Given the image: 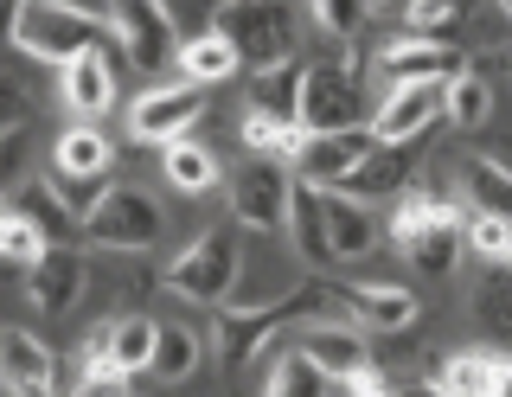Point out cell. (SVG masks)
Wrapping results in <instances>:
<instances>
[{
    "label": "cell",
    "instance_id": "obj_36",
    "mask_svg": "<svg viewBox=\"0 0 512 397\" xmlns=\"http://www.w3.org/2000/svg\"><path fill=\"white\" fill-rule=\"evenodd\" d=\"M461 13H468V0H416L410 13H397V20H404L410 39H442L448 26L461 20Z\"/></svg>",
    "mask_w": 512,
    "mask_h": 397
},
{
    "label": "cell",
    "instance_id": "obj_4",
    "mask_svg": "<svg viewBox=\"0 0 512 397\" xmlns=\"http://www.w3.org/2000/svg\"><path fill=\"white\" fill-rule=\"evenodd\" d=\"M212 26L237 45V58L250 71H269V65L295 58V7L288 0H231Z\"/></svg>",
    "mask_w": 512,
    "mask_h": 397
},
{
    "label": "cell",
    "instance_id": "obj_39",
    "mask_svg": "<svg viewBox=\"0 0 512 397\" xmlns=\"http://www.w3.org/2000/svg\"><path fill=\"white\" fill-rule=\"evenodd\" d=\"M128 378H135V372H122V365H109V359H84L71 397H135V391H128Z\"/></svg>",
    "mask_w": 512,
    "mask_h": 397
},
{
    "label": "cell",
    "instance_id": "obj_8",
    "mask_svg": "<svg viewBox=\"0 0 512 397\" xmlns=\"http://www.w3.org/2000/svg\"><path fill=\"white\" fill-rule=\"evenodd\" d=\"M199 109H205V84H192V77H180V84H148L135 97V109H128V135L141 148H167V141H180L199 122Z\"/></svg>",
    "mask_w": 512,
    "mask_h": 397
},
{
    "label": "cell",
    "instance_id": "obj_30",
    "mask_svg": "<svg viewBox=\"0 0 512 397\" xmlns=\"http://www.w3.org/2000/svg\"><path fill=\"white\" fill-rule=\"evenodd\" d=\"M442 116L455 122V129H480V122L493 116V84L474 77V71H455L442 84Z\"/></svg>",
    "mask_w": 512,
    "mask_h": 397
},
{
    "label": "cell",
    "instance_id": "obj_7",
    "mask_svg": "<svg viewBox=\"0 0 512 397\" xmlns=\"http://www.w3.org/2000/svg\"><path fill=\"white\" fill-rule=\"evenodd\" d=\"M365 122V77L359 65L320 58L301 71V129H359Z\"/></svg>",
    "mask_w": 512,
    "mask_h": 397
},
{
    "label": "cell",
    "instance_id": "obj_22",
    "mask_svg": "<svg viewBox=\"0 0 512 397\" xmlns=\"http://www.w3.org/2000/svg\"><path fill=\"white\" fill-rule=\"evenodd\" d=\"M13 212H26L32 225H39L45 244H77V237H84V218H77V212H71V205H64L45 180H26L20 193H13Z\"/></svg>",
    "mask_w": 512,
    "mask_h": 397
},
{
    "label": "cell",
    "instance_id": "obj_24",
    "mask_svg": "<svg viewBox=\"0 0 512 397\" xmlns=\"http://www.w3.org/2000/svg\"><path fill=\"white\" fill-rule=\"evenodd\" d=\"M160 173L173 180V193H212V186L224 180V173H218V154L205 148V141H192V135H180V141H167V148H160Z\"/></svg>",
    "mask_w": 512,
    "mask_h": 397
},
{
    "label": "cell",
    "instance_id": "obj_15",
    "mask_svg": "<svg viewBox=\"0 0 512 397\" xmlns=\"http://www.w3.org/2000/svg\"><path fill=\"white\" fill-rule=\"evenodd\" d=\"M288 321H295V295L276 301V308H218V327H212L218 333V359L231 365V372L250 365L269 340H276V327H288Z\"/></svg>",
    "mask_w": 512,
    "mask_h": 397
},
{
    "label": "cell",
    "instance_id": "obj_35",
    "mask_svg": "<svg viewBox=\"0 0 512 397\" xmlns=\"http://www.w3.org/2000/svg\"><path fill=\"white\" fill-rule=\"evenodd\" d=\"M327 385H333V378L320 372V365H308L301 353H288V359H276V372H269L263 397H327Z\"/></svg>",
    "mask_w": 512,
    "mask_h": 397
},
{
    "label": "cell",
    "instance_id": "obj_49",
    "mask_svg": "<svg viewBox=\"0 0 512 397\" xmlns=\"http://www.w3.org/2000/svg\"><path fill=\"white\" fill-rule=\"evenodd\" d=\"M500 65H506V77H512V52H506V58H500Z\"/></svg>",
    "mask_w": 512,
    "mask_h": 397
},
{
    "label": "cell",
    "instance_id": "obj_1",
    "mask_svg": "<svg viewBox=\"0 0 512 397\" xmlns=\"http://www.w3.org/2000/svg\"><path fill=\"white\" fill-rule=\"evenodd\" d=\"M391 244L410 257V269L448 276V269L461 263V244H468V212H461L448 193H436V186H416V193L391 212Z\"/></svg>",
    "mask_w": 512,
    "mask_h": 397
},
{
    "label": "cell",
    "instance_id": "obj_21",
    "mask_svg": "<svg viewBox=\"0 0 512 397\" xmlns=\"http://www.w3.org/2000/svg\"><path fill=\"white\" fill-rule=\"evenodd\" d=\"M180 77H192V84H224V77L244 71V58H237V45L218 33V26H205V33H186L180 39Z\"/></svg>",
    "mask_w": 512,
    "mask_h": 397
},
{
    "label": "cell",
    "instance_id": "obj_45",
    "mask_svg": "<svg viewBox=\"0 0 512 397\" xmlns=\"http://www.w3.org/2000/svg\"><path fill=\"white\" fill-rule=\"evenodd\" d=\"M20 7H26V0H0V45H7L13 26H20Z\"/></svg>",
    "mask_w": 512,
    "mask_h": 397
},
{
    "label": "cell",
    "instance_id": "obj_42",
    "mask_svg": "<svg viewBox=\"0 0 512 397\" xmlns=\"http://www.w3.org/2000/svg\"><path fill=\"white\" fill-rule=\"evenodd\" d=\"M26 116H32V97H26V84H20V77H7V71H0V135H7V129H26Z\"/></svg>",
    "mask_w": 512,
    "mask_h": 397
},
{
    "label": "cell",
    "instance_id": "obj_25",
    "mask_svg": "<svg viewBox=\"0 0 512 397\" xmlns=\"http://www.w3.org/2000/svg\"><path fill=\"white\" fill-rule=\"evenodd\" d=\"M301 71L308 65H269V71H250V103L244 109H263V116H282V122H301Z\"/></svg>",
    "mask_w": 512,
    "mask_h": 397
},
{
    "label": "cell",
    "instance_id": "obj_48",
    "mask_svg": "<svg viewBox=\"0 0 512 397\" xmlns=\"http://www.w3.org/2000/svg\"><path fill=\"white\" fill-rule=\"evenodd\" d=\"M500 13H506V20H512V0H500Z\"/></svg>",
    "mask_w": 512,
    "mask_h": 397
},
{
    "label": "cell",
    "instance_id": "obj_9",
    "mask_svg": "<svg viewBox=\"0 0 512 397\" xmlns=\"http://www.w3.org/2000/svg\"><path fill=\"white\" fill-rule=\"evenodd\" d=\"M109 33L122 39L128 65L148 71V77L180 52V33H173V20H167V0H109Z\"/></svg>",
    "mask_w": 512,
    "mask_h": 397
},
{
    "label": "cell",
    "instance_id": "obj_27",
    "mask_svg": "<svg viewBox=\"0 0 512 397\" xmlns=\"http://www.w3.org/2000/svg\"><path fill=\"white\" fill-rule=\"evenodd\" d=\"M58 173H109L116 167V148H109L103 129H90V122H77V129L58 135V154H52Z\"/></svg>",
    "mask_w": 512,
    "mask_h": 397
},
{
    "label": "cell",
    "instance_id": "obj_10",
    "mask_svg": "<svg viewBox=\"0 0 512 397\" xmlns=\"http://www.w3.org/2000/svg\"><path fill=\"white\" fill-rule=\"evenodd\" d=\"M372 148H378V135L365 129V122L359 129H308V141H301V154H295V180L333 193V186H346V173L359 167Z\"/></svg>",
    "mask_w": 512,
    "mask_h": 397
},
{
    "label": "cell",
    "instance_id": "obj_14",
    "mask_svg": "<svg viewBox=\"0 0 512 397\" xmlns=\"http://www.w3.org/2000/svg\"><path fill=\"white\" fill-rule=\"evenodd\" d=\"M372 71L384 77V84H448V77L461 71V52L448 39H397V45H384V52L372 58Z\"/></svg>",
    "mask_w": 512,
    "mask_h": 397
},
{
    "label": "cell",
    "instance_id": "obj_12",
    "mask_svg": "<svg viewBox=\"0 0 512 397\" xmlns=\"http://www.w3.org/2000/svg\"><path fill=\"white\" fill-rule=\"evenodd\" d=\"M0 391L7 397H52L58 391V359L39 333L0 327Z\"/></svg>",
    "mask_w": 512,
    "mask_h": 397
},
{
    "label": "cell",
    "instance_id": "obj_5",
    "mask_svg": "<svg viewBox=\"0 0 512 397\" xmlns=\"http://www.w3.org/2000/svg\"><path fill=\"white\" fill-rule=\"evenodd\" d=\"M288 186H295V173L282 161H269V154H250L244 167L224 180V193H231V218L256 237H276L288 225Z\"/></svg>",
    "mask_w": 512,
    "mask_h": 397
},
{
    "label": "cell",
    "instance_id": "obj_38",
    "mask_svg": "<svg viewBox=\"0 0 512 397\" xmlns=\"http://www.w3.org/2000/svg\"><path fill=\"white\" fill-rule=\"evenodd\" d=\"M26 173H32V129H7L0 135V199L20 193Z\"/></svg>",
    "mask_w": 512,
    "mask_h": 397
},
{
    "label": "cell",
    "instance_id": "obj_29",
    "mask_svg": "<svg viewBox=\"0 0 512 397\" xmlns=\"http://www.w3.org/2000/svg\"><path fill=\"white\" fill-rule=\"evenodd\" d=\"M474 321H480V333H493V340L512 346V269L493 263L487 276L474 282Z\"/></svg>",
    "mask_w": 512,
    "mask_h": 397
},
{
    "label": "cell",
    "instance_id": "obj_34",
    "mask_svg": "<svg viewBox=\"0 0 512 397\" xmlns=\"http://www.w3.org/2000/svg\"><path fill=\"white\" fill-rule=\"evenodd\" d=\"M468 199H474V212L512 218V167H500V161H468Z\"/></svg>",
    "mask_w": 512,
    "mask_h": 397
},
{
    "label": "cell",
    "instance_id": "obj_43",
    "mask_svg": "<svg viewBox=\"0 0 512 397\" xmlns=\"http://www.w3.org/2000/svg\"><path fill=\"white\" fill-rule=\"evenodd\" d=\"M346 385H352V397H391V391H384V385H378V372H372V365H365V372H359V378H346Z\"/></svg>",
    "mask_w": 512,
    "mask_h": 397
},
{
    "label": "cell",
    "instance_id": "obj_16",
    "mask_svg": "<svg viewBox=\"0 0 512 397\" xmlns=\"http://www.w3.org/2000/svg\"><path fill=\"white\" fill-rule=\"evenodd\" d=\"M442 122V84H397L391 97L378 103L372 135L378 141H423Z\"/></svg>",
    "mask_w": 512,
    "mask_h": 397
},
{
    "label": "cell",
    "instance_id": "obj_19",
    "mask_svg": "<svg viewBox=\"0 0 512 397\" xmlns=\"http://www.w3.org/2000/svg\"><path fill=\"white\" fill-rule=\"evenodd\" d=\"M288 250L301 257V269H320L333 263V244H327V205H320V186L295 180L288 186Z\"/></svg>",
    "mask_w": 512,
    "mask_h": 397
},
{
    "label": "cell",
    "instance_id": "obj_3",
    "mask_svg": "<svg viewBox=\"0 0 512 397\" xmlns=\"http://www.w3.org/2000/svg\"><path fill=\"white\" fill-rule=\"evenodd\" d=\"M244 225H212L199 237V244H186L180 257L167 263V289L180 295V301H199V308H218L224 295H231V282H237V269H244V237H237Z\"/></svg>",
    "mask_w": 512,
    "mask_h": 397
},
{
    "label": "cell",
    "instance_id": "obj_2",
    "mask_svg": "<svg viewBox=\"0 0 512 397\" xmlns=\"http://www.w3.org/2000/svg\"><path fill=\"white\" fill-rule=\"evenodd\" d=\"M13 45L39 65H71L90 45H103V13L84 7V0H26L20 26H13Z\"/></svg>",
    "mask_w": 512,
    "mask_h": 397
},
{
    "label": "cell",
    "instance_id": "obj_6",
    "mask_svg": "<svg viewBox=\"0 0 512 397\" xmlns=\"http://www.w3.org/2000/svg\"><path fill=\"white\" fill-rule=\"evenodd\" d=\"M160 231H167V212H160L154 193H141V186H109V193L96 199V212L84 218V237L96 250H148Z\"/></svg>",
    "mask_w": 512,
    "mask_h": 397
},
{
    "label": "cell",
    "instance_id": "obj_41",
    "mask_svg": "<svg viewBox=\"0 0 512 397\" xmlns=\"http://www.w3.org/2000/svg\"><path fill=\"white\" fill-rule=\"evenodd\" d=\"M224 7L231 0H167V20H173V33H205Z\"/></svg>",
    "mask_w": 512,
    "mask_h": 397
},
{
    "label": "cell",
    "instance_id": "obj_13",
    "mask_svg": "<svg viewBox=\"0 0 512 397\" xmlns=\"http://www.w3.org/2000/svg\"><path fill=\"white\" fill-rule=\"evenodd\" d=\"M84 276H90V263H84V250L77 244H52L39 263L26 269V295H32V308L39 314H71L77 301H84Z\"/></svg>",
    "mask_w": 512,
    "mask_h": 397
},
{
    "label": "cell",
    "instance_id": "obj_28",
    "mask_svg": "<svg viewBox=\"0 0 512 397\" xmlns=\"http://www.w3.org/2000/svg\"><path fill=\"white\" fill-rule=\"evenodd\" d=\"M199 333L192 327H160L154 333V359H148V372L160 378V385H186L192 372H199Z\"/></svg>",
    "mask_w": 512,
    "mask_h": 397
},
{
    "label": "cell",
    "instance_id": "obj_18",
    "mask_svg": "<svg viewBox=\"0 0 512 397\" xmlns=\"http://www.w3.org/2000/svg\"><path fill=\"white\" fill-rule=\"evenodd\" d=\"M410 173H416V141H378V148L346 173L340 193H352L359 205L365 199H391V193H404V186H410Z\"/></svg>",
    "mask_w": 512,
    "mask_h": 397
},
{
    "label": "cell",
    "instance_id": "obj_46",
    "mask_svg": "<svg viewBox=\"0 0 512 397\" xmlns=\"http://www.w3.org/2000/svg\"><path fill=\"white\" fill-rule=\"evenodd\" d=\"M397 397H442L436 385H410V391H397Z\"/></svg>",
    "mask_w": 512,
    "mask_h": 397
},
{
    "label": "cell",
    "instance_id": "obj_40",
    "mask_svg": "<svg viewBox=\"0 0 512 397\" xmlns=\"http://www.w3.org/2000/svg\"><path fill=\"white\" fill-rule=\"evenodd\" d=\"M308 13H314V26H327L333 39H352L372 7H365V0H308Z\"/></svg>",
    "mask_w": 512,
    "mask_h": 397
},
{
    "label": "cell",
    "instance_id": "obj_47",
    "mask_svg": "<svg viewBox=\"0 0 512 397\" xmlns=\"http://www.w3.org/2000/svg\"><path fill=\"white\" fill-rule=\"evenodd\" d=\"M378 7H391V13H410V7H416V0H378Z\"/></svg>",
    "mask_w": 512,
    "mask_h": 397
},
{
    "label": "cell",
    "instance_id": "obj_31",
    "mask_svg": "<svg viewBox=\"0 0 512 397\" xmlns=\"http://www.w3.org/2000/svg\"><path fill=\"white\" fill-rule=\"evenodd\" d=\"M308 129L301 122H282V116H263V109H244V148L250 154H269V161H295Z\"/></svg>",
    "mask_w": 512,
    "mask_h": 397
},
{
    "label": "cell",
    "instance_id": "obj_37",
    "mask_svg": "<svg viewBox=\"0 0 512 397\" xmlns=\"http://www.w3.org/2000/svg\"><path fill=\"white\" fill-rule=\"evenodd\" d=\"M45 186H52V193L71 205L77 218H90V212H96V199L109 193V173H58V167H52V180H45Z\"/></svg>",
    "mask_w": 512,
    "mask_h": 397
},
{
    "label": "cell",
    "instance_id": "obj_23",
    "mask_svg": "<svg viewBox=\"0 0 512 397\" xmlns=\"http://www.w3.org/2000/svg\"><path fill=\"white\" fill-rule=\"evenodd\" d=\"M320 205H327V244H333V257H365V250L378 244V225L372 218H365V205L352 199V193H340V186H333V193H320Z\"/></svg>",
    "mask_w": 512,
    "mask_h": 397
},
{
    "label": "cell",
    "instance_id": "obj_11",
    "mask_svg": "<svg viewBox=\"0 0 512 397\" xmlns=\"http://www.w3.org/2000/svg\"><path fill=\"white\" fill-rule=\"evenodd\" d=\"M301 346L295 353L320 365V372L333 378V385H346V378H359L365 365H372V346H365V327L359 321H301Z\"/></svg>",
    "mask_w": 512,
    "mask_h": 397
},
{
    "label": "cell",
    "instance_id": "obj_26",
    "mask_svg": "<svg viewBox=\"0 0 512 397\" xmlns=\"http://www.w3.org/2000/svg\"><path fill=\"white\" fill-rule=\"evenodd\" d=\"M493 365H500V353H487V346H468V353H448L436 365V385L442 397H487L493 391Z\"/></svg>",
    "mask_w": 512,
    "mask_h": 397
},
{
    "label": "cell",
    "instance_id": "obj_20",
    "mask_svg": "<svg viewBox=\"0 0 512 397\" xmlns=\"http://www.w3.org/2000/svg\"><path fill=\"white\" fill-rule=\"evenodd\" d=\"M340 295H346V314L365 333H404L416 321V295L397 289V282H352V289H340Z\"/></svg>",
    "mask_w": 512,
    "mask_h": 397
},
{
    "label": "cell",
    "instance_id": "obj_44",
    "mask_svg": "<svg viewBox=\"0 0 512 397\" xmlns=\"http://www.w3.org/2000/svg\"><path fill=\"white\" fill-rule=\"evenodd\" d=\"M487 397H512V353H500V365H493V391Z\"/></svg>",
    "mask_w": 512,
    "mask_h": 397
},
{
    "label": "cell",
    "instance_id": "obj_33",
    "mask_svg": "<svg viewBox=\"0 0 512 397\" xmlns=\"http://www.w3.org/2000/svg\"><path fill=\"white\" fill-rule=\"evenodd\" d=\"M45 237H39V225H32L26 212H13V205H0V263H13V269H32L45 257Z\"/></svg>",
    "mask_w": 512,
    "mask_h": 397
},
{
    "label": "cell",
    "instance_id": "obj_32",
    "mask_svg": "<svg viewBox=\"0 0 512 397\" xmlns=\"http://www.w3.org/2000/svg\"><path fill=\"white\" fill-rule=\"evenodd\" d=\"M154 333H160V321H148V314H122V321H109V365H122V372H148Z\"/></svg>",
    "mask_w": 512,
    "mask_h": 397
},
{
    "label": "cell",
    "instance_id": "obj_50",
    "mask_svg": "<svg viewBox=\"0 0 512 397\" xmlns=\"http://www.w3.org/2000/svg\"><path fill=\"white\" fill-rule=\"evenodd\" d=\"M0 205H7V199H0Z\"/></svg>",
    "mask_w": 512,
    "mask_h": 397
},
{
    "label": "cell",
    "instance_id": "obj_17",
    "mask_svg": "<svg viewBox=\"0 0 512 397\" xmlns=\"http://www.w3.org/2000/svg\"><path fill=\"white\" fill-rule=\"evenodd\" d=\"M64 103H71L77 122H103L116 109V65H109L103 45H90L84 58L64 65Z\"/></svg>",
    "mask_w": 512,
    "mask_h": 397
}]
</instances>
